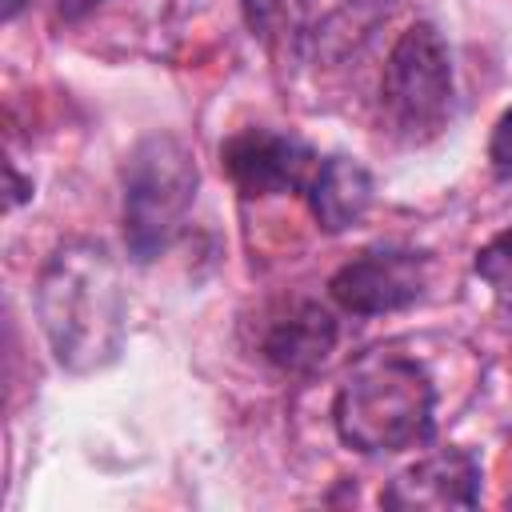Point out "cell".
I'll return each mask as SVG.
<instances>
[{
  "instance_id": "cell-1",
  "label": "cell",
  "mask_w": 512,
  "mask_h": 512,
  "mask_svg": "<svg viewBox=\"0 0 512 512\" xmlns=\"http://www.w3.org/2000/svg\"><path fill=\"white\" fill-rule=\"evenodd\" d=\"M40 328L68 372H100L124 348V284L112 252L96 240H64L36 288Z\"/></svg>"
},
{
  "instance_id": "cell-2",
  "label": "cell",
  "mask_w": 512,
  "mask_h": 512,
  "mask_svg": "<svg viewBox=\"0 0 512 512\" xmlns=\"http://www.w3.org/2000/svg\"><path fill=\"white\" fill-rule=\"evenodd\" d=\"M436 388L432 376L392 352L364 356L336 392L332 424L340 440L356 452H404L432 436Z\"/></svg>"
},
{
  "instance_id": "cell-3",
  "label": "cell",
  "mask_w": 512,
  "mask_h": 512,
  "mask_svg": "<svg viewBox=\"0 0 512 512\" xmlns=\"http://www.w3.org/2000/svg\"><path fill=\"white\" fill-rule=\"evenodd\" d=\"M196 160L172 132L144 136L124 168V244L136 264L156 260L184 228L196 200Z\"/></svg>"
},
{
  "instance_id": "cell-4",
  "label": "cell",
  "mask_w": 512,
  "mask_h": 512,
  "mask_svg": "<svg viewBox=\"0 0 512 512\" xmlns=\"http://www.w3.org/2000/svg\"><path fill=\"white\" fill-rule=\"evenodd\" d=\"M452 56L432 24H412L392 44L380 80V104L392 132L408 144L432 140L452 116Z\"/></svg>"
},
{
  "instance_id": "cell-5",
  "label": "cell",
  "mask_w": 512,
  "mask_h": 512,
  "mask_svg": "<svg viewBox=\"0 0 512 512\" xmlns=\"http://www.w3.org/2000/svg\"><path fill=\"white\" fill-rule=\"evenodd\" d=\"M428 288V256L416 248H368L332 280V300L352 316H380L408 308Z\"/></svg>"
},
{
  "instance_id": "cell-6",
  "label": "cell",
  "mask_w": 512,
  "mask_h": 512,
  "mask_svg": "<svg viewBox=\"0 0 512 512\" xmlns=\"http://www.w3.org/2000/svg\"><path fill=\"white\" fill-rule=\"evenodd\" d=\"M220 160L232 184L244 196H276V192H308L320 160L316 152L284 132L272 128H244L224 148Z\"/></svg>"
},
{
  "instance_id": "cell-7",
  "label": "cell",
  "mask_w": 512,
  "mask_h": 512,
  "mask_svg": "<svg viewBox=\"0 0 512 512\" xmlns=\"http://www.w3.org/2000/svg\"><path fill=\"white\" fill-rule=\"evenodd\" d=\"M392 4L396 0H296V44L312 64L336 68L376 36Z\"/></svg>"
},
{
  "instance_id": "cell-8",
  "label": "cell",
  "mask_w": 512,
  "mask_h": 512,
  "mask_svg": "<svg viewBox=\"0 0 512 512\" xmlns=\"http://www.w3.org/2000/svg\"><path fill=\"white\" fill-rule=\"evenodd\" d=\"M384 508H476L480 504V460L468 448H440L404 468L384 492Z\"/></svg>"
},
{
  "instance_id": "cell-9",
  "label": "cell",
  "mask_w": 512,
  "mask_h": 512,
  "mask_svg": "<svg viewBox=\"0 0 512 512\" xmlns=\"http://www.w3.org/2000/svg\"><path fill=\"white\" fill-rule=\"evenodd\" d=\"M336 348V320L316 300H296L284 312H276L260 336V352L268 364L292 376H308L324 368V360Z\"/></svg>"
},
{
  "instance_id": "cell-10",
  "label": "cell",
  "mask_w": 512,
  "mask_h": 512,
  "mask_svg": "<svg viewBox=\"0 0 512 512\" xmlns=\"http://www.w3.org/2000/svg\"><path fill=\"white\" fill-rule=\"evenodd\" d=\"M308 204L312 216L324 232H344L352 228L368 204H372V176L360 160L352 156H328L320 160L312 184H308Z\"/></svg>"
},
{
  "instance_id": "cell-11",
  "label": "cell",
  "mask_w": 512,
  "mask_h": 512,
  "mask_svg": "<svg viewBox=\"0 0 512 512\" xmlns=\"http://www.w3.org/2000/svg\"><path fill=\"white\" fill-rule=\"evenodd\" d=\"M472 268H476V276L492 288V296H496L500 312H508V316H512V228L496 232V236L476 252Z\"/></svg>"
},
{
  "instance_id": "cell-12",
  "label": "cell",
  "mask_w": 512,
  "mask_h": 512,
  "mask_svg": "<svg viewBox=\"0 0 512 512\" xmlns=\"http://www.w3.org/2000/svg\"><path fill=\"white\" fill-rule=\"evenodd\" d=\"M240 8H244V20H248V28H252L256 36H268V32L276 28L280 12H284L280 0H240Z\"/></svg>"
},
{
  "instance_id": "cell-13",
  "label": "cell",
  "mask_w": 512,
  "mask_h": 512,
  "mask_svg": "<svg viewBox=\"0 0 512 512\" xmlns=\"http://www.w3.org/2000/svg\"><path fill=\"white\" fill-rule=\"evenodd\" d=\"M488 156H492V164H496L500 172H512V108L496 120V128H492V144H488Z\"/></svg>"
},
{
  "instance_id": "cell-14",
  "label": "cell",
  "mask_w": 512,
  "mask_h": 512,
  "mask_svg": "<svg viewBox=\"0 0 512 512\" xmlns=\"http://www.w3.org/2000/svg\"><path fill=\"white\" fill-rule=\"evenodd\" d=\"M60 4V16L64 20H80L84 12H92L96 4H104V0H56Z\"/></svg>"
}]
</instances>
